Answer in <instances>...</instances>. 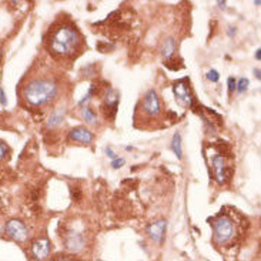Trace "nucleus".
<instances>
[{"mask_svg": "<svg viewBox=\"0 0 261 261\" xmlns=\"http://www.w3.org/2000/svg\"><path fill=\"white\" fill-rule=\"evenodd\" d=\"M5 233L6 236H9L10 239H13L15 241H19V243H23L26 241L27 237H29V232L26 229V225L20 221V220H9L6 225H5Z\"/></svg>", "mask_w": 261, "mask_h": 261, "instance_id": "20e7f679", "label": "nucleus"}, {"mask_svg": "<svg viewBox=\"0 0 261 261\" xmlns=\"http://www.w3.org/2000/svg\"><path fill=\"white\" fill-rule=\"evenodd\" d=\"M106 153H107V156L110 157L112 160H116V158H117V157H116V153H114L112 149H107L106 150Z\"/></svg>", "mask_w": 261, "mask_h": 261, "instance_id": "4be33fe9", "label": "nucleus"}, {"mask_svg": "<svg viewBox=\"0 0 261 261\" xmlns=\"http://www.w3.org/2000/svg\"><path fill=\"white\" fill-rule=\"evenodd\" d=\"M83 247H84V239L80 233L76 232H70L66 236V248L70 250V251H80Z\"/></svg>", "mask_w": 261, "mask_h": 261, "instance_id": "6e6552de", "label": "nucleus"}, {"mask_svg": "<svg viewBox=\"0 0 261 261\" xmlns=\"http://www.w3.org/2000/svg\"><path fill=\"white\" fill-rule=\"evenodd\" d=\"M173 90H174V94H176V99L179 100L181 105L184 106H191L193 105V96L190 93V90L187 87L183 80L174 83L173 86Z\"/></svg>", "mask_w": 261, "mask_h": 261, "instance_id": "39448f33", "label": "nucleus"}, {"mask_svg": "<svg viewBox=\"0 0 261 261\" xmlns=\"http://www.w3.org/2000/svg\"><path fill=\"white\" fill-rule=\"evenodd\" d=\"M79 45V35L75 29L63 26L60 27L52 40V50L57 54L68 56L75 52L76 47Z\"/></svg>", "mask_w": 261, "mask_h": 261, "instance_id": "f03ea898", "label": "nucleus"}, {"mask_svg": "<svg viewBox=\"0 0 261 261\" xmlns=\"http://www.w3.org/2000/svg\"><path fill=\"white\" fill-rule=\"evenodd\" d=\"M0 102H2V105L3 106H6V97H5V91H3V89L0 87Z\"/></svg>", "mask_w": 261, "mask_h": 261, "instance_id": "412c9836", "label": "nucleus"}, {"mask_svg": "<svg viewBox=\"0 0 261 261\" xmlns=\"http://www.w3.org/2000/svg\"><path fill=\"white\" fill-rule=\"evenodd\" d=\"M69 139L73 140V142L83 143V144H89L93 140V135L90 133L89 130L79 127V128H73L69 135Z\"/></svg>", "mask_w": 261, "mask_h": 261, "instance_id": "9d476101", "label": "nucleus"}, {"mask_svg": "<svg viewBox=\"0 0 261 261\" xmlns=\"http://www.w3.org/2000/svg\"><path fill=\"white\" fill-rule=\"evenodd\" d=\"M255 57H257V60L261 59V52L260 49H257V53H255Z\"/></svg>", "mask_w": 261, "mask_h": 261, "instance_id": "5701e85b", "label": "nucleus"}, {"mask_svg": "<svg viewBox=\"0 0 261 261\" xmlns=\"http://www.w3.org/2000/svg\"><path fill=\"white\" fill-rule=\"evenodd\" d=\"M248 79H246V77H243V79H240L239 82L236 83V89H237V91L239 93H244L247 89H248Z\"/></svg>", "mask_w": 261, "mask_h": 261, "instance_id": "dca6fc26", "label": "nucleus"}, {"mask_svg": "<svg viewBox=\"0 0 261 261\" xmlns=\"http://www.w3.org/2000/svg\"><path fill=\"white\" fill-rule=\"evenodd\" d=\"M213 167H214V174L218 183H223L225 180V173H224V158L221 156H217L213 158Z\"/></svg>", "mask_w": 261, "mask_h": 261, "instance_id": "9b49d317", "label": "nucleus"}, {"mask_svg": "<svg viewBox=\"0 0 261 261\" xmlns=\"http://www.w3.org/2000/svg\"><path fill=\"white\" fill-rule=\"evenodd\" d=\"M6 153H8V147L3 143H0V160H3L6 157Z\"/></svg>", "mask_w": 261, "mask_h": 261, "instance_id": "6ab92c4d", "label": "nucleus"}, {"mask_svg": "<svg viewBox=\"0 0 261 261\" xmlns=\"http://www.w3.org/2000/svg\"><path fill=\"white\" fill-rule=\"evenodd\" d=\"M254 75H255L257 79H260V70H255V72H254Z\"/></svg>", "mask_w": 261, "mask_h": 261, "instance_id": "393cba45", "label": "nucleus"}, {"mask_svg": "<svg viewBox=\"0 0 261 261\" xmlns=\"http://www.w3.org/2000/svg\"><path fill=\"white\" fill-rule=\"evenodd\" d=\"M214 227V239L217 243L223 244L227 240H230L234 234V227H233L232 220L229 217H220L213 223Z\"/></svg>", "mask_w": 261, "mask_h": 261, "instance_id": "7ed1b4c3", "label": "nucleus"}, {"mask_svg": "<svg viewBox=\"0 0 261 261\" xmlns=\"http://www.w3.org/2000/svg\"><path fill=\"white\" fill-rule=\"evenodd\" d=\"M61 121H63V113L59 112V110H56V112L52 113V116H50V119H49V126H59Z\"/></svg>", "mask_w": 261, "mask_h": 261, "instance_id": "2eb2a0df", "label": "nucleus"}, {"mask_svg": "<svg viewBox=\"0 0 261 261\" xmlns=\"http://www.w3.org/2000/svg\"><path fill=\"white\" fill-rule=\"evenodd\" d=\"M82 116H83V119H84V121L86 123H89V124H94L96 123V113L93 112L90 107H83L82 109Z\"/></svg>", "mask_w": 261, "mask_h": 261, "instance_id": "4468645a", "label": "nucleus"}, {"mask_svg": "<svg viewBox=\"0 0 261 261\" xmlns=\"http://www.w3.org/2000/svg\"><path fill=\"white\" fill-rule=\"evenodd\" d=\"M218 6H220L221 9H224L225 8V2H218Z\"/></svg>", "mask_w": 261, "mask_h": 261, "instance_id": "b1692460", "label": "nucleus"}, {"mask_svg": "<svg viewBox=\"0 0 261 261\" xmlns=\"http://www.w3.org/2000/svg\"><path fill=\"white\" fill-rule=\"evenodd\" d=\"M57 94V86L49 80H35L29 83L24 90L23 96L26 102L31 106H42L52 102Z\"/></svg>", "mask_w": 261, "mask_h": 261, "instance_id": "f257e3e1", "label": "nucleus"}, {"mask_svg": "<svg viewBox=\"0 0 261 261\" xmlns=\"http://www.w3.org/2000/svg\"><path fill=\"white\" fill-rule=\"evenodd\" d=\"M143 109L149 116H157L160 113V103H158V97L154 90H150L146 94L144 102H143Z\"/></svg>", "mask_w": 261, "mask_h": 261, "instance_id": "423d86ee", "label": "nucleus"}, {"mask_svg": "<svg viewBox=\"0 0 261 261\" xmlns=\"http://www.w3.org/2000/svg\"><path fill=\"white\" fill-rule=\"evenodd\" d=\"M166 227H167L166 220H158L156 223H153L151 225H149L147 233H149L150 237L154 240L156 243H161V241H163V237H165Z\"/></svg>", "mask_w": 261, "mask_h": 261, "instance_id": "0eeeda50", "label": "nucleus"}, {"mask_svg": "<svg viewBox=\"0 0 261 261\" xmlns=\"http://www.w3.org/2000/svg\"><path fill=\"white\" fill-rule=\"evenodd\" d=\"M124 158H116V160H113L112 161V167L113 169H120V167H123L124 166Z\"/></svg>", "mask_w": 261, "mask_h": 261, "instance_id": "a211bd4d", "label": "nucleus"}, {"mask_svg": "<svg viewBox=\"0 0 261 261\" xmlns=\"http://www.w3.org/2000/svg\"><path fill=\"white\" fill-rule=\"evenodd\" d=\"M236 80H234V79H233V77H230V79H229V91H230V93H233V91H234V89H236Z\"/></svg>", "mask_w": 261, "mask_h": 261, "instance_id": "aec40b11", "label": "nucleus"}, {"mask_svg": "<svg viewBox=\"0 0 261 261\" xmlns=\"http://www.w3.org/2000/svg\"><path fill=\"white\" fill-rule=\"evenodd\" d=\"M172 149L174 151V154L177 156V158H181V153H183V150H181V137H180V133H176V135L173 136V142H172Z\"/></svg>", "mask_w": 261, "mask_h": 261, "instance_id": "ddd939ff", "label": "nucleus"}, {"mask_svg": "<svg viewBox=\"0 0 261 261\" xmlns=\"http://www.w3.org/2000/svg\"><path fill=\"white\" fill-rule=\"evenodd\" d=\"M31 253L40 261L47 258V255L50 254V244H49V241L47 240H38V241H35L33 246H31Z\"/></svg>", "mask_w": 261, "mask_h": 261, "instance_id": "1a4fd4ad", "label": "nucleus"}, {"mask_svg": "<svg viewBox=\"0 0 261 261\" xmlns=\"http://www.w3.org/2000/svg\"><path fill=\"white\" fill-rule=\"evenodd\" d=\"M174 50H176V42H174V39H166L165 43L161 46V54H163V57L169 60L173 56Z\"/></svg>", "mask_w": 261, "mask_h": 261, "instance_id": "f8f14e48", "label": "nucleus"}, {"mask_svg": "<svg viewBox=\"0 0 261 261\" xmlns=\"http://www.w3.org/2000/svg\"><path fill=\"white\" fill-rule=\"evenodd\" d=\"M63 261H69V260H63Z\"/></svg>", "mask_w": 261, "mask_h": 261, "instance_id": "bb28decb", "label": "nucleus"}, {"mask_svg": "<svg viewBox=\"0 0 261 261\" xmlns=\"http://www.w3.org/2000/svg\"><path fill=\"white\" fill-rule=\"evenodd\" d=\"M229 35H230V36H233V35H236V29H230V31H229Z\"/></svg>", "mask_w": 261, "mask_h": 261, "instance_id": "a878e982", "label": "nucleus"}, {"mask_svg": "<svg viewBox=\"0 0 261 261\" xmlns=\"http://www.w3.org/2000/svg\"><path fill=\"white\" fill-rule=\"evenodd\" d=\"M218 77H220V76H218V73H217L216 70H210L209 73H207V79L211 80L213 83L218 82Z\"/></svg>", "mask_w": 261, "mask_h": 261, "instance_id": "f3484780", "label": "nucleus"}]
</instances>
